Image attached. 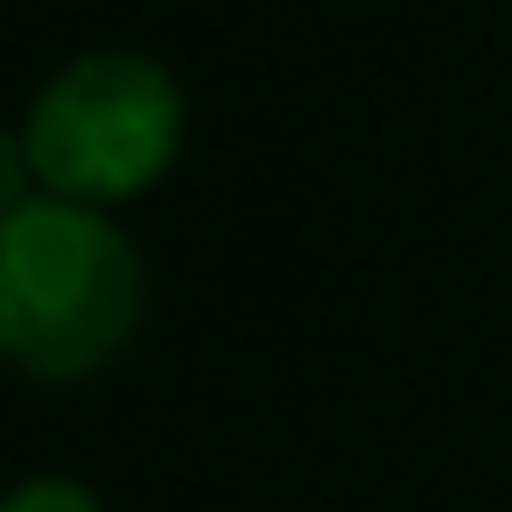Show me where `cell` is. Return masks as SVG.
I'll list each match as a JSON object with an SVG mask.
<instances>
[{
    "label": "cell",
    "instance_id": "6da1fadb",
    "mask_svg": "<svg viewBox=\"0 0 512 512\" xmlns=\"http://www.w3.org/2000/svg\"><path fill=\"white\" fill-rule=\"evenodd\" d=\"M141 316V253L134 239L64 197H29L0 218V358L36 379L99 372Z\"/></svg>",
    "mask_w": 512,
    "mask_h": 512
},
{
    "label": "cell",
    "instance_id": "7a4b0ae2",
    "mask_svg": "<svg viewBox=\"0 0 512 512\" xmlns=\"http://www.w3.org/2000/svg\"><path fill=\"white\" fill-rule=\"evenodd\" d=\"M176 141H183V92L141 50L71 57L22 120L36 190L92 211H113L148 183H162Z\"/></svg>",
    "mask_w": 512,
    "mask_h": 512
},
{
    "label": "cell",
    "instance_id": "3957f363",
    "mask_svg": "<svg viewBox=\"0 0 512 512\" xmlns=\"http://www.w3.org/2000/svg\"><path fill=\"white\" fill-rule=\"evenodd\" d=\"M0 512H106V505L78 477H29V484H15L0 498Z\"/></svg>",
    "mask_w": 512,
    "mask_h": 512
},
{
    "label": "cell",
    "instance_id": "277c9868",
    "mask_svg": "<svg viewBox=\"0 0 512 512\" xmlns=\"http://www.w3.org/2000/svg\"><path fill=\"white\" fill-rule=\"evenodd\" d=\"M36 197V169H29V148H22V134H8L0 127V218H15L22 204Z\"/></svg>",
    "mask_w": 512,
    "mask_h": 512
}]
</instances>
